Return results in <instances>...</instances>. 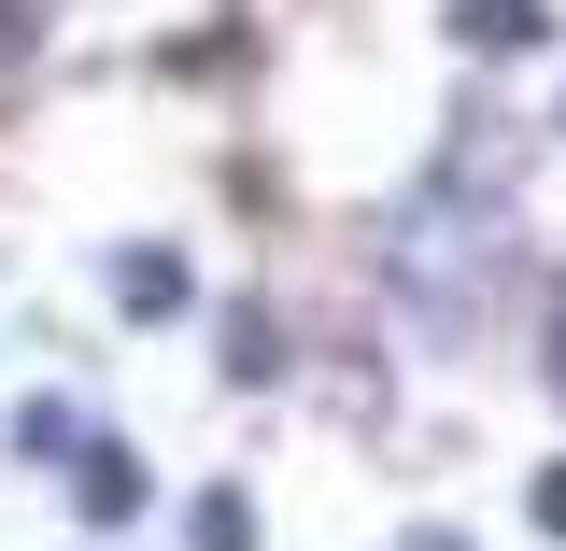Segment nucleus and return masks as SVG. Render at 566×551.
<instances>
[{"mask_svg":"<svg viewBox=\"0 0 566 551\" xmlns=\"http://www.w3.org/2000/svg\"><path fill=\"white\" fill-rule=\"evenodd\" d=\"M114 311H128V326H170V311H185V255H114Z\"/></svg>","mask_w":566,"mask_h":551,"instance_id":"nucleus-1","label":"nucleus"},{"mask_svg":"<svg viewBox=\"0 0 566 551\" xmlns=\"http://www.w3.org/2000/svg\"><path fill=\"white\" fill-rule=\"evenodd\" d=\"M128 509H142V467L128 453H85V523H128Z\"/></svg>","mask_w":566,"mask_h":551,"instance_id":"nucleus-2","label":"nucleus"},{"mask_svg":"<svg viewBox=\"0 0 566 551\" xmlns=\"http://www.w3.org/2000/svg\"><path fill=\"white\" fill-rule=\"evenodd\" d=\"M538 29H553L538 0H468V43H538Z\"/></svg>","mask_w":566,"mask_h":551,"instance_id":"nucleus-3","label":"nucleus"},{"mask_svg":"<svg viewBox=\"0 0 566 551\" xmlns=\"http://www.w3.org/2000/svg\"><path fill=\"white\" fill-rule=\"evenodd\" d=\"M199 551H255V509L241 495H199Z\"/></svg>","mask_w":566,"mask_h":551,"instance_id":"nucleus-4","label":"nucleus"},{"mask_svg":"<svg viewBox=\"0 0 566 551\" xmlns=\"http://www.w3.org/2000/svg\"><path fill=\"white\" fill-rule=\"evenodd\" d=\"M524 509H538V538H566V467H538V495H524Z\"/></svg>","mask_w":566,"mask_h":551,"instance_id":"nucleus-5","label":"nucleus"},{"mask_svg":"<svg viewBox=\"0 0 566 551\" xmlns=\"http://www.w3.org/2000/svg\"><path fill=\"white\" fill-rule=\"evenodd\" d=\"M411 551H468V538H411Z\"/></svg>","mask_w":566,"mask_h":551,"instance_id":"nucleus-6","label":"nucleus"}]
</instances>
